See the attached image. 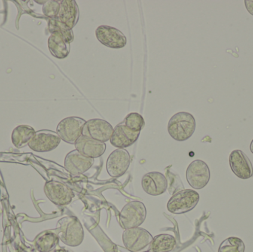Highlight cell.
Instances as JSON below:
<instances>
[{"mask_svg":"<svg viewBox=\"0 0 253 252\" xmlns=\"http://www.w3.org/2000/svg\"><path fill=\"white\" fill-rule=\"evenodd\" d=\"M55 232L59 240L68 247H79L84 241L83 225L80 220L74 216H68L59 220Z\"/></svg>","mask_w":253,"mask_h":252,"instance_id":"6da1fadb","label":"cell"},{"mask_svg":"<svg viewBox=\"0 0 253 252\" xmlns=\"http://www.w3.org/2000/svg\"><path fill=\"white\" fill-rule=\"evenodd\" d=\"M196 127V119L192 114L180 112L169 119L168 131L174 140L184 142L192 137Z\"/></svg>","mask_w":253,"mask_h":252,"instance_id":"7a4b0ae2","label":"cell"},{"mask_svg":"<svg viewBox=\"0 0 253 252\" xmlns=\"http://www.w3.org/2000/svg\"><path fill=\"white\" fill-rule=\"evenodd\" d=\"M199 194L193 189H183L174 194L168 201L167 208L172 214H184L193 210L199 203Z\"/></svg>","mask_w":253,"mask_h":252,"instance_id":"3957f363","label":"cell"},{"mask_svg":"<svg viewBox=\"0 0 253 252\" xmlns=\"http://www.w3.org/2000/svg\"><path fill=\"white\" fill-rule=\"evenodd\" d=\"M147 210L141 201H132L126 204L120 214V223L126 229L139 227L146 219Z\"/></svg>","mask_w":253,"mask_h":252,"instance_id":"277c9868","label":"cell"},{"mask_svg":"<svg viewBox=\"0 0 253 252\" xmlns=\"http://www.w3.org/2000/svg\"><path fill=\"white\" fill-rule=\"evenodd\" d=\"M153 239V237L148 231L140 227L126 229L123 235L125 247L132 252L149 251Z\"/></svg>","mask_w":253,"mask_h":252,"instance_id":"5b68a950","label":"cell"},{"mask_svg":"<svg viewBox=\"0 0 253 252\" xmlns=\"http://www.w3.org/2000/svg\"><path fill=\"white\" fill-rule=\"evenodd\" d=\"M85 123V120L80 117H68L59 123L56 133L64 142L75 144L76 142L83 136V127Z\"/></svg>","mask_w":253,"mask_h":252,"instance_id":"8992f818","label":"cell"},{"mask_svg":"<svg viewBox=\"0 0 253 252\" xmlns=\"http://www.w3.org/2000/svg\"><path fill=\"white\" fill-rule=\"evenodd\" d=\"M186 178L189 184L193 189H203L211 179L209 167L202 160H195L187 167Z\"/></svg>","mask_w":253,"mask_h":252,"instance_id":"52a82bcc","label":"cell"},{"mask_svg":"<svg viewBox=\"0 0 253 252\" xmlns=\"http://www.w3.org/2000/svg\"><path fill=\"white\" fill-rule=\"evenodd\" d=\"M44 192L47 198L58 206L68 205L75 196L69 186L56 180L47 181L44 185Z\"/></svg>","mask_w":253,"mask_h":252,"instance_id":"ba28073f","label":"cell"},{"mask_svg":"<svg viewBox=\"0 0 253 252\" xmlns=\"http://www.w3.org/2000/svg\"><path fill=\"white\" fill-rule=\"evenodd\" d=\"M114 130L113 126L105 120L93 118L86 121L83 127V136L105 143L111 140Z\"/></svg>","mask_w":253,"mask_h":252,"instance_id":"9c48e42d","label":"cell"},{"mask_svg":"<svg viewBox=\"0 0 253 252\" xmlns=\"http://www.w3.org/2000/svg\"><path fill=\"white\" fill-rule=\"evenodd\" d=\"M62 139L56 132L43 130L36 132L34 137L28 144L32 150L37 152H50L56 149Z\"/></svg>","mask_w":253,"mask_h":252,"instance_id":"30bf717a","label":"cell"},{"mask_svg":"<svg viewBox=\"0 0 253 252\" xmlns=\"http://www.w3.org/2000/svg\"><path fill=\"white\" fill-rule=\"evenodd\" d=\"M96 37L103 45L112 49H121L126 47V38L117 28L108 25H101L96 30Z\"/></svg>","mask_w":253,"mask_h":252,"instance_id":"8fae6325","label":"cell"},{"mask_svg":"<svg viewBox=\"0 0 253 252\" xmlns=\"http://www.w3.org/2000/svg\"><path fill=\"white\" fill-rule=\"evenodd\" d=\"M130 164V155L126 149H117L112 152L107 161L108 174L114 178L123 176L127 171Z\"/></svg>","mask_w":253,"mask_h":252,"instance_id":"7c38bea8","label":"cell"},{"mask_svg":"<svg viewBox=\"0 0 253 252\" xmlns=\"http://www.w3.org/2000/svg\"><path fill=\"white\" fill-rule=\"evenodd\" d=\"M230 166L233 173L243 180L253 176V167L250 158L239 149L233 150L230 155Z\"/></svg>","mask_w":253,"mask_h":252,"instance_id":"4fadbf2b","label":"cell"},{"mask_svg":"<svg viewBox=\"0 0 253 252\" xmlns=\"http://www.w3.org/2000/svg\"><path fill=\"white\" fill-rule=\"evenodd\" d=\"M94 164L93 158H87L75 149L65 158V168L72 176H80L88 171Z\"/></svg>","mask_w":253,"mask_h":252,"instance_id":"5bb4252c","label":"cell"},{"mask_svg":"<svg viewBox=\"0 0 253 252\" xmlns=\"http://www.w3.org/2000/svg\"><path fill=\"white\" fill-rule=\"evenodd\" d=\"M141 186L146 193L152 196H159L166 192L168 179L162 173L151 172L143 176Z\"/></svg>","mask_w":253,"mask_h":252,"instance_id":"9a60e30c","label":"cell"},{"mask_svg":"<svg viewBox=\"0 0 253 252\" xmlns=\"http://www.w3.org/2000/svg\"><path fill=\"white\" fill-rule=\"evenodd\" d=\"M75 147L78 152L90 158H99L106 150V144L87 136H82L76 142Z\"/></svg>","mask_w":253,"mask_h":252,"instance_id":"2e32d148","label":"cell"},{"mask_svg":"<svg viewBox=\"0 0 253 252\" xmlns=\"http://www.w3.org/2000/svg\"><path fill=\"white\" fill-rule=\"evenodd\" d=\"M140 132L132 131L123 122L114 128L110 142L115 147L125 149L132 146L138 140Z\"/></svg>","mask_w":253,"mask_h":252,"instance_id":"e0dca14e","label":"cell"},{"mask_svg":"<svg viewBox=\"0 0 253 252\" xmlns=\"http://www.w3.org/2000/svg\"><path fill=\"white\" fill-rule=\"evenodd\" d=\"M56 18L68 29L72 30L80 18V10L75 0L61 1L59 13Z\"/></svg>","mask_w":253,"mask_h":252,"instance_id":"ac0fdd59","label":"cell"},{"mask_svg":"<svg viewBox=\"0 0 253 252\" xmlns=\"http://www.w3.org/2000/svg\"><path fill=\"white\" fill-rule=\"evenodd\" d=\"M71 43L68 42L62 35L51 34L48 38V48L52 56L56 59L68 57L71 51Z\"/></svg>","mask_w":253,"mask_h":252,"instance_id":"d6986e66","label":"cell"},{"mask_svg":"<svg viewBox=\"0 0 253 252\" xmlns=\"http://www.w3.org/2000/svg\"><path fill=\"white\" fill-rule=\"evenodd\" d=\"M59 238L56 232L44 231L37 235L34 241L36 250L40 252H50L56 249Z\"/></svg>","mask_w":253,"mask_h":252,"instance_id":"ffe728a7","label":"cell"},{"mask_svg":"<svg viewBox=\"0 0 253 252\" xmlns=\"http://www.w3.org/2000/svg\"><path fill=\"white\" fill-rule=\"evenodd\" d=\"M35 130L29 125H19L13 130L11 140L13 145L18 149L28 145L35 134Z\"/></svg>","mask_w":253,"mask_h":252,"instance_id":"44dd1931","label":"cell"},{"mask_svg":"<svg viewBox=\"0 0 253 252\" xmlns=\"http://www.w3.org/2000/svg\"><path fill=\"white\" fill-rule=\"evenodd\" d=\"M176 240L173 236L167 234H162L153 238L150 244L149 252H169L175 248Z\"/></svg>","mask_w":253,"mask_h":252,"instance_id":"7402d4cb","label":"cell"},{"mask_svg":"<svg viewBox=\"0 0 253 252\" xmlns=\"http://www.w3.org/2000/svg\"><path fill=\"white\" fill-rule=\"evenodd\" d=\"M48 29L51 34H58L62 35L69 43L74 39V32L68 29L63 24L61 23L56 17L49 19Z\"/></svg>","mask_w":253,"mask_h":252,"instance_id":"603a6c76","label":"cell"},{"mask_svg":"<svg viewBox=\"0 0 253 252\" xmlns=\"http://www.w3.org/2000/svg\"><path fill=\"white\" fill-rule=\"evenodd\" d=\"M245 245L243 241L236 237H231L223 241L218 252H245Z\"/></svg>","mask_w":253,"mask_h":252,"instance_id":"cb8c5ba5","label":"cell"},{"mask_svg":"<svg viewBox=\"0 0 253 252\" xmlns=\"http://www.w3.org/2000/svg\"><path fill=\"white\" fill-rule=\"evenodd\" d=\"M125 125L133 132H141L145 125L144 118L137 112H131L125 118Z\"/></svg>","mask_w":253,"mask_h":252,"instance_id":"d4e9b609","label":"cell"},{"mask_svg":"<svg viewBox=\"0 0 253 252\" xmlns=\"http://www.w3.org/2000/svg\"><path fill=\"white\" fill-rule=\"evenodd\" d=\"M61 1L50 0L43 4L42 12L44 16L50 19L56 17L60 8Z\"/></svg>","mask_w":253,"mask_h":252,"instance_id":"484cf974","label":"cell"},{"mask_svg":"<svg viewBox=\"0 0 253 252\" xmlns=\"http://www.w3.org/2000/svg\"><path fill=\"white\" fill-rule=\"evenodd\" d=\"M245 3L247 10L253 16V0H245Z\"/></svg>","mask_w":253,"mask_h":252,"instance_id":"4316f807","label":"cell"},{"mask_svg":"<svg viewBox=\"0 0 253 252\" xmlns=\"http://www.w3.org/2000/svg\"><path fill=\"white\" fill-rule=\"evenodd\" d=\"M50 252H72L71 250H67V249L65 248H59V249H55L53 251Z\"/></svg>","mask_w":253,"mask_h":252,"instance_id":"83f0119b","label":"cell"},{"mask_svg":"<svg viewBox=\"0 0 253 252\" xmlns=\"http://www.w3.org/2000/svg\"><path fill=\"white\" fill-rule=\"evenodd\" d=\"M250 149H251V152L253 154V139L252 142H251V146H250Z\"/></svg>","mask_w":253,"mask_h":252,"instance_id":"f1b7e54d","label":"cell"},{"mask_svg":"<svg viewBox=\"0 0 253 252\" xmlns=\"http://www.w3.org/2000/svg\"><path fill=\"white\" fill-rule=\"evenodd\" d=\"M36 2L40 3V4H44V3L47 2V1H36Z\"/></svg>","mask_w":253,"mask_h":252,"instance_id":"f546056e","label":"cell"},{"mask_svg":"<svg viewBox=\"0 0 253 252\" xmlns=\"http://www.w3.org/2000/svg\"><path fill=\"white\" fill-rule=\"evenodd\" d=\"M150 252L147 251V252Z\"/></svg>","mask_w":253,"mask_h":252,"instance_id":"4dcf8cb0","label":"cell"}]
</instances>
